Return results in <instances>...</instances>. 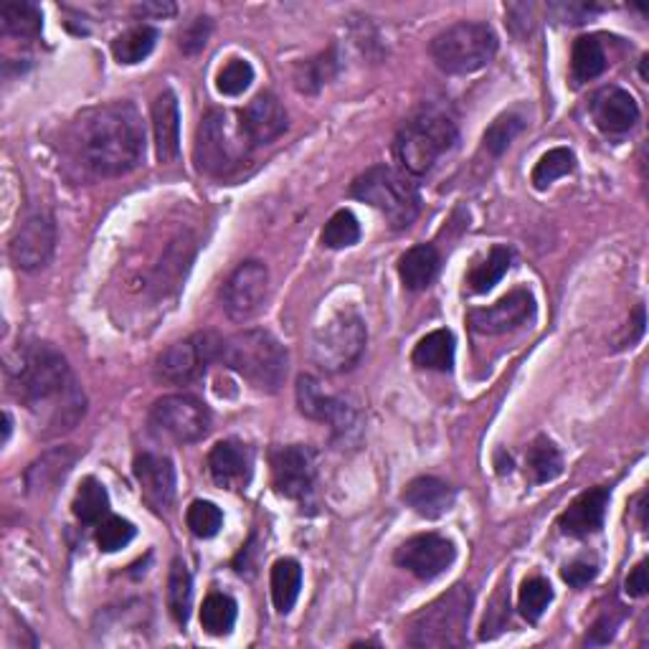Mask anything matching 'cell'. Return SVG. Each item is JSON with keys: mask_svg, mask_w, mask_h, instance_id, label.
<instances>
[{"mask_svg": "<svg viewBox=\"0 0 649 649\" xmlns=\"http://www.w3.org/2000/svg\"><path fill=\"white\" fill-rule=\"evenodd\" d=\"M5 371L11 391L28 406L47 436L69 432L85 417V394L54 345H21Z\"/></svg>", "mask_w": 649, "mask_h": 649, "instance_id": "6da1fadb", "label": "cell"}, {"mask_svg": "<svg viewBox=\"0 0 649 649\" xmlns=\"http://www.w3.org/2000/svg\"><path fill=\"white\" fill-rule=\"evenodd\" d=\"M81 165L100 178H119L145 157V125L130 102H112L81 115L74 130Z\"/></svg>", "mask_w": 649, "mask_h": 649, "instance_id": "7a4b0ae2", "label": "cell"}, {"mask_svg": "<svg viewBox=\"0 0 649 649\" xmlns=\"http://www.w3.org/2000/svg\"><path fill=\"white\" fill-rule=\"evenodd\" d=\"M218 360L267 394H275L284 386L287 368H290L284 345L267 330H244V333L226 338Z\"/></svg>", "mask_w": 649, "mask_h": 649, "instance_id": "3957f363", "label": "cell"}, {"mask_svg": "<svg viewBox=\"0 0 649 649\" xmlns=\"http://www.w3.org/2000/svg\"><path fill=\"white\" fill-rule=\"evenodd\" d=\"M353 199L368 203L386 216L394 229H406L417 221L421 199L417 186L406 173L391 168V165H376L353 180Z\"/></svg>", "mask_w": 649, "mask_h": 649, "instance_id": "277c9868", "label": "cell"}, {"mask_svg": "<svg viewBox=\"0 0 649 649\" xmlns=\"http://www.w3.org/2000/svg\"><path fill=\"white\" fill-rule=\"evenodd\" d=\"M457 125L442 112H421L409 119L396 135L394 153L402 168L411 176H424L434 168L444 153H449L457 142Z\"/></svg>", "mask_w": 649, "mask_h": 649, "instance_id": "5b68a950", "label": "cell"}, {"mask_svg": "<svg viewBox=\"0 0 649 649\" xmlns=\"http://www.w3.org/2000/svg\"><path fill=\"white\" fill-rule=\"evenodd\" d=\"M472 614V591L455 586L411 619L409 645L413 647H459L467 641Z\"/></svg>", "mask_w": 649, "mask_h": 649, "instance_id": "8992f818", "label": "cell"}, {"mask_svg": "<svg viewBox=\"0 0 649 649\" xmlns=\"http://www.w3.org/2000/svg\"><path fill=\"white\" fill-rule=\"evenodd\" d=\"M249 145L244 130L239 123L221 110H211L203 115L199 132H195L193 157L201 173L214 178L231 176L241 163L249 157Z\"/></svg>", "mask_w": 649, "mask_h": 649, "instance_id": "52a82bcc", "label": "cell"}, {"mask_svg": "<svg viewBox=\"0 0 649 649\" xmlns=\"http://www.w3.org/2000/svg\"><path fill=\"white\" fill-rule=\"evenodd\" d=\"M434 64L447 74H474L493 62L497 54V36L487 24L462 21L436 34L429 47Z\"/></svg>", "mask_w": 649, "mask_h": 649, "instance_id": "ba28073f", "label": "cell"}, {"mask_svg": "<svg viewBox=\"0 0 649 649\" xmlns=\"http://www.w3.org/2000/svg\"><path fill=\"white\" fill-rule=\"evenodd\" d=\"M368 330L364 317L353 307L338 309L328 322L315 330L313 360L328 373L351 371L366 351Z\"/></svg>", "mask_w": 649, "mask_h": 649, "instance_id": "9c48e42d", "label": "cell"}, {"mask_svg": "<svg viewBox=\"0 0 649 649\" xmlns=\"http://www.w3.org/2000/svg\"><path fill=\"white\" fill-rule=\"evenodd\" d=\"M150 427L157 436H168L178 444H193L211 432V411L199 398L173 394L153 406Z\"/></svg>", "mask_w": 649, "mask_h": 649, "instance_id": "30bf717a", "label": "cell"}, {"mask_svg": "<svg viewBox=\"0 0 649 649\" xmlns=\"http://www.w3.org/2000/svg\"><path fill=\"white\" fill-rule=\"evenodd\" d=\"M221 343V338L211 333H199L188 338V341L173 343L155 360V379L173 383V386L193 383L195 379H201L211 360H218Z\"/></svg>", "mask_w": 649, "mask_h": 649, "instance_id": "8fae6325", "label": "cell"}, {"mask_svg": "<svg viewBox=\"0 0 649 649\" xmlns=\"http://www.w3.org/2000/svg\"><path fill=\"white\" fill-rule=\"evenodd\" d=\"M297 406L307 419L328 421L333 427L335 440L348 444L360 434L358 411L341 396L324 394L322 383L313 376H300L297 379Z\"/></svg>", "mask_w": 649, "mask_h": 649, "instance_id": "7c38bea8", "label": "cell"}, {"mask_svg": "<svg viewBox=\"0 0 649 649\" xmlns=\"http://www.w3.org/2000/svg\"><path fill=\"white\" fill-rule=\"evenodd\" d=\"M56 246V224L54 216L49 211H28V214L21 218V224L13 231L9 254L11 262L16 264L18 269L24 271H36L43 269L54 256Z\"/></svg>", "mask_w": 649, "mask_h": 649, "instance_id": "4fadbf2b", "label": "cell"}, {"mask_svg": "<svg viewBox=\"0 0 649 649\" xmlns=\"http://www.w3.org/2000/svg\"><path fill=\"white\" fill-rule=\"evenodd\" d=\"M269 292V269L262 262H244L226 279L221 300L233 322H246L259 315Z\"/></svg>", "mask_w": 649, "mask_h": 649, "instance_id": "5bb4252c", "label": "cell"}, {"mask_svg": "<svg viewBox=\"0 0 649 649\" xmlns=\"http://www.w3.org/2000/svg\"><path fill=\"white\" fill-rule=\"evenodd\" d=\"M455 543L436 533L413 535V538L402 543V548L396 550V563L421 581L442 576L455 563Z\"/></svg>", "mask_w": 649, "mask_h": 649, "instance_id": "9a60e30c", "label": "cell"}, {"mask_svg": "<svg viewBox=\"0 0 649 649\" xmlns=\"http://www.w3.org/2000/svg\"><path fill=\"white\" fill-rule=\"evenodd\" d=\"M271 482L277 493L302 500L315 482V455L305 444H290V447H277L269 457Z\"/></svg>", "mask_w": 649, "mask_h": 649, "instance_id": "2e32d148", "label": "cell"}, {"mask_svg": "<svg viewBox=\"0 0 649 649\" xmlns=\"http://www.w3.org/2000/svg\"><path fill=\"white\" fill-rule=\"evenodd\" d=\"M535 313V300L527 290L505 294L489 307H478L470 313V328L480 335H502L531 320Z\"/></svg>", "mask_w": 649, "mask_h": 649, "instance_id": "e0dca14e", "label": "cell"}, {"mask_svg": "<svg viewBox=\"0 0 649 649\" xmlns=\"http://www.w3.org/2000/svg\"><path fill=\"white\" fill-rule=\"evenodd\" d=\"M239 125L246 135L249 145L259 148L282 138L290 123H287V112L282 102H279L275 94L264 92L256 94L254 100L246 104L244 112L239 115Z\"/></svg>", "mask_w": 649, "mask_h": 649, "instance_id": "ac0fdd59", "label": "cell"}, {"mask_svg": "<svg viewBox=\"0 0 649 649\" xmlns=\"http://www.w3.org/2000/svg\"><path fill=\"white\" fill-rule=\"evenodd\" d=\"M135 480L142 489V497L155 510H168L176 500V467L163 455H140L135 459Z\"/></svg>", "mask_w": 649, "mask_h": 649, "instance_id": "d6986e66", "label": "cell"}, {"mask_svg": "<svg viewBox=\"0 0 649 649\" xmlns=\"http://www.w3.org/2000/svg\"><path fill=\"white\" fill-rule=\"evenodd\" d=\"M252 467H254L252 449L237 440L218 442L208 455L211 478H214L216 485L229 489H244L249 485V480H252Z\"/></svg>", "mask_w": 649, "mask_h": 649, "instance_id": "ffe728a7", "label": "cell"}, {"mask_svg": "<svg viewBox=\"0 0 649 649\" xmlns=\"http://www.w3.org/2000/svg\"><path fill=\"white\" fill-rule=\"evenodd\" d=\"M596 127L607 135H624L639 123V107L626 89L603 87L591 102Z\"/></svg>", "mask_w": 649, "mask_h": 649, "instance_id": "44dd1931", "label": "cell"}, {"mask_svg": "<svg viewBox=\"0 0 649 649\" xmlns=\"http://www.w3.org/2000/svg\"><path fill=\"white\" fill-rule=\"evenodd\" d=\"M609 505V489L594 487L586 489L584 495H578L576 500L569 505V510L563 512L558 525L571 538H588L603 525V516H607Z\"/></svg>", "mask_w": 649, "mask_h": 649, "instance_id": "7402d4cb", "label": "cell"}, {"mask_svg": "<svg viewBox=\"0 0 649 649\" xmlns=\"http://www.w3.org/2000/svg\"><path fill=\"white\" fill-rule=\"evenodd\" d=\"M153 132L155 153L161 163L176 161L180 153V112L178 100L170 89H165L153 102Z\"/></svg>", "mask_w": 649, "mask_h": 649, "instance_id": "603a6c76", "label": "cell"}, {"mask_svg": "<svg viewBox=\"0 0 649 649\" xmlns=\"http://www.w3.org/2000/svg\"><path fill=\"white\" fill-rule=\"evenodd\" d=\"M404 502L417 512V516L427 520H436L447 516L455 505V489H451L447 482L436 478H417L411 480L404 489Z\"/></svg>", "mask_w": 649, "mask_h": 649, "instance_id": "cb8c5ba5", "label": "cell"}, {"mask_svg": "<svg viewBox=\"0 0 649 649\" xmlns=\"http://www.w3.org/2000/svg\"><path fill=\"white\" fill-rule=\"evenodd\" d=\"M77 451L69 447L51 449L41 459L28 467L26 472V489L31 495H43L49 489H54L59 482H62L66 474L72 472V467L77 465Z\"/></svg>", "mask_w": 649, "mask_h": 649, "instance_id": "d4e9b609", "label": "cell"}, {"mask_svg": "<svg viewBox=\"0 0 649 649\" xmlns=\"http://www.w3.org/2000/svg\"><path fill=\"white\" fill-rule=\"evenodd\" d=\"M436 271H440V252L432 244L411 246L402 259H398V277L406 290L421 292L434 282Z\"/></svg>", "mask_w": 649, "mask_h": 649, "instance_id": "484cf974", "label": "cell"}, {"mask_svg": "<svg viewBox=\"0 0 649 649\" xmlns=\"http://www.w3.org/2000/svg\"><path fill=\"white\" fill-rule=\"evenodd\" d=\"M271 601H275V609L279 614H290L294 603L300 599L302 588V565L294 561V558H279V561L271 565Z\"/></svg>", "mask_w": 649, "mask_h": 649, "instance_id": "4316f807", "label": "cell"}, {"mask_svg": "<svg viewBox=\"0 0 649 649\" xmlns=\"http://www.w3.org/2000/svg\"><path fill=\"white\" fill-rule=\"evenodd\" d=\"M411 358L413 364L427 368V371H451V366H455V335L449 330H434V333L421 338Z\"/></svg>", "mask_w": 649, "mask_h": 649, "instance_id": "83f0119b", "label": "cell"}, {"mask_svg": "<svg viewBox=\"0 0 649 649\" xmlns=\"http://www.w3.org/2000/svg\"><path fill=\"white\" fill-rule=\"evenodd\" d=\"M607 72V51L599 36H581L571 51V74L576 85H586Z\"/></svg>", "mask_w": 649, "mask_h": 649, "instance_id": "f1b7e54d", "label": "cell"}, {"mask_svg": "<svg viewBox=\"0 0 649 649\" xmlns=\"http://www.w3.org/2000/svg\"><path fill=\"white\" fill-rule=\"evenodd\" d=\"M0 24L5 34L16 36V39H36L43 28V16L39 5L16 0V3H5L0 9Z\"/></svg>", "mask_w": 649, "mask_h": 649, "instance_id": "f546056e", "label": "cell"}, {"mask_svg": "<svg viewBox=\"0 0 649 649\" xmlns=\"http://www.w3.org/2000/svg\"><path fill=\"white\" fill-rule=\"evenodd\" d=\"M525 470H527V474H531V482H535V485H543V482L556 480L558 474L563 472L561 451L556 449V444L550 442L548 436H538V440L527 447Z\"/></svg>", "mask_w": 649, "mask_h": 649, "instance_id": "4dcf8cb0", "label": "cell"}, {"mask_svg": "<svg viewBox=\"0 0 649 649\" xmlns=\"http://www.w3.org/2000/svg\"><path fill=\"white\" fill-rule=\"evenodd\" d=\"M168 609L170 616L176 619L178 624H186L191 619V609H193V578L188 565L176 558L170 565V576H168Z\"/></svg>", "mask_w": 649, "mask_h": 649, "instance_id": "1f68e13d", "label": "cell"}, {"mask_svg": "<svg viewBox=\"0 0 649 649\" xmlns=\"http://www.w3.org/2000/svg\"><path fill=\"white\" fill-rule=\"evenodd\" d=\"M157 43V31L153 26H135L130 31L117 36L112 41V56L117 59L119 64H140L142 59H148L153 54Z\"/></svg>", "mask_w": 649, "mask_h": 649, "instance_id": "d6a6232c", "label": "cell"}, {"mask_svg": "<svg viewBox=\"0 0 649 649\" xmlns=\"http://www.w3.org/2000/svg\"><path fill=\"white\" fill-rule=\"evenodd\" d=\"M72 510L81 523H102V518L110 512L107 487H104L100 480L87 478L79 485L77 495H74Z\"/></svg>", "mask_w": 649, "mask_h": 649, "instance_id": "836d02e7", "label": "cell"}, {"mask_svg": "<svg viewBox=\"0 0 649 649\" xmlns=\"http://www.w3.org/2000/svg\"><path fill=\"white\" fill-rule=\"evenodd\" d=\"M512 262V252L508 246H495L493 252L487 254L485 262H480L470 275H467V287L474 294H485L493 290V287L500 282V279L508 275Z\"/></svg>", "mask_w": 649, "mask_h": 649, "instance_id": "e575fe53", "label": "cell"}, {"mask_svg": "<svg viewBox=\"0 0 649 649\" xmlns=\"http://www.w3.org/2000/svg\"><path fill=\"white\" fill-rule=\"evenodd\" d=\"M237 624V601L229 594H208L201 609V626L211 637H224Z\"/></svg>", "mask_w": 649, "mask_h": 649, "instance_id": "d590c367", "label": "cell"}, {"mask_svg": "<svg viewBox=\"0 0 649 649\" xmlns=\"http://www.w3.org/2000/svg\"><path fill=\"white\" fill-rule=\"evenodd\" d=\"M573 170H576V155L569 148H553L535 165L531 180L538 191H546L550 183H556L558 178L569 176Z\"/></svg>", "mask_w": 649, "mask_h": 649, "instance_id": "8d00e7d4", "label": "cell"}, {"mask_svg": "<svg viewBox=\"0 0 649 649\" xmlns=\"http://www.w3.org/2000/svg\"><path fill=\"white\" fill-rule=\"evenodd\" d=\"M550 601H553V588H550L546 578L533 576L523 581V586H520V594H518V609L520 614H523V619L535 624L543 614H546Z\"/></svg>", "mask_w": 649, "mask_h": 649, "instance_id": "74e56055", "label": "cell"}, {"mask_svg": "<svg viewBox=\"0 0 649 649\" xmlns=\"http://www.w3.org/2000/svg\"><path fill=\"white\" fill-rule=\"evenodd\" d=\"M358 239H360L358 218L345 208L330 216V221L324 224L322 229V246L328 249H348L353 244H358Z\"/></svg>", "mask_w": 649, "mask_h": 649, "instance_id": "f35d334b", "label": "cell"}, {"mask_svg": "<svg viewBox=\"0 0 649 649\" xmlns=\"http://www.w3.org/2000/svg\"><path fill=\"white\" fill-rule=\"evenodd\" d=\"M335 69H338L335 54L333 51H328V54H320L317 59H309V62L302 64L297 74H294V81H297L300 92L313 94L335 77Z\"/></svg>", "mask_w": 649, "mask_h": 649, "instance_id": "ab89813d", "label": "cell"}, {"mask_svg": "<svg viewBox=\"0 0 649 649\" xmlns=\"http://www.w3.org/2000/svg\"><path fill=\"white\" fill-rule=\"evenodd\" d=\"M186 523L191 527L195 538L206 540V538H214V535H218V531L224 527V512L214 502L195 500L186 512Z\"/></svg>", "mask_w": 649, "mask_h": 649, "instance_id": "60d3db41", "label": "cell"}, {"mask_svg": "<svg viewBox=\"0 0 649 649\" xmlns=\"http://www.w3.org/2000/svg\"><path fill=\"white\" fill-rule=\"evenodd\" d=\"M254 81V66L246 59H231L229 64L221 66L216 77V89L224 97H239L244 94Z\"/></svg>", "mask_w": 649, "mask_h": 649, "instance_id": "b9f144b4", "label": "cell"}, {"mask_svg": "<svg viewBox=\"0 0 649 649\" xmlns=\"http://www.w3.org/2000/svg\"><path fill=\"white\" fill-rule=\"evenodd\" d=\"M523 127H525V119L520 115H512V112H508V115H500L493 125L487 127L485 150L493 155H502L505 150L510 148V142L516 140L520 132H523Z\"/></svg>", "mask_w": 649, "mask_h": 649, "instance_id": "7bdbcfd3", "label": "cell"}, {"mask_svg": "<svg viewBox=\"0 0 649 649\" xmlns=\"http://www.w3.org/2000/svg\"><path fill=\"white\" fill-rule=\"evenodd\" d=\"M135 538V525L125 518H104L100 527H97V546H100L104 553H115V550H123L130 546Z\"/></svg>", "mask_w": 649, "mask_h": 649, "instance_id": "ee69618b", "label": "cell"}, {"mask_svg": "<svg viewBox=\"0 0 649 649\" xmlns=\"http://www.w3.org/2000/svg\"><path fill=\"white\" fill-rule=\"evenodd\" d=\"M208 36H211V21L199 16L193 21H188V24L183 26V31H180V36H178V47L183 49V54L193 56V54H199V51L206 49Z\"/></svg>", "mask_w": 649, "mask_h": 649, "instance_id": "f6af8a7d", "label": "cell"}, {"mask_svg": "<svg viewBox=\"0 0 649 649\" xmlns=\"http://www.w3.org/2000/svg\"><path fill=\"white\" fill-rule=\"evenodd\" d=\"M508 619H510V599H508V594H505V591H497V596L493 599V609L487 611L485 622H482L480 637L482 639H493L495 634H500L505 629Z\"/></svg>", "mask_w": 649, "mask_h": 649, "instance_id": "bcb514c9", "label": "cell"}, {"mask_svg": "<svg viewBox=\"0 0 649 649\" xmlns=\"http://www.w3.org/2000/svg\"><path fill=\"white\" fill-rule=\"evenodd\" d=\"M561 576L569 586L584 588L586 584H591V581L596 578V565L588 563V561H573L569 565H563Z\"/></svg>", "mask_w": 649, "mask_h": 649, "instance_id": "7dc6e473", "label": "cell"}, {"mask_svg": "<svg viewBox=\"0 0 649 649\" xmlns=\"http://www.w3.org/2000/svg\"><path fill=\"white\" fill-rule=\"evenodd\" d=\"M616 624H619V619L601 616L599 622L594 624L591 634L586 637V645H609L611 637H614V632H616Z\"/></svg>", "mask_w": 649, "mask_h": 649, "instance_id": "c3c4849f", "label": "cell"}, {"mask_svg": "<svg viewBox=\"0 0 649 649\" xmlns=\"http://www.w3.org/2000/svg\"><path fill=\"white\" fill-rule=\"evenodd\" d=\"M624 586H626V594L634 596V599H639V596L647 594L649 581H647V563L645 561L634 565L629 576H626V584Z\"/></svg>", "mask_w": 649, "mask_h": 649, "instance_id": "681fc988", "label": "cell"}, {"mask_svg": "<svg viewBox=\"0 0 649 649\" xmlns=\"http://www.w3.org/2000/svg\"><path fill=\"white\" fill-rule=\"evenodd\" d=\"M558 11L563 13V21L565 24H586L588 16H591L594 9H588L586 3H569V5H558Z\"/></svg>", "mask_w": 649, "mask_h": 649, "instance_id": "f907efd6", "label": "cell"}, {"mask_svg": "<svg viewBox=\"0 0 649 649\" xmlns=\"http://www.w3.org/2000/svg\"><path fill=\"white\" fill-rule=\"evenodd\" d=\"M135 13H140L142 18H150V16L165 18V16H173V13H176V5L173 3H142L135 9Z\"/></svg>", "mask_w": 649, "mask_h": 649, "instance_id": "816d5d0a", "label": "cell"}, {"mask_svg": "<svg viewBox=\"0 0 649 649\" xmlns=\"http://www.w3.org/2000/svg\"><path fill=\"white\" fill-rule=\"evenodd\" d=\"M3 421H5V427H3V442H9V436H11V417H9V413H5Z\"/></svg>", "mask_w": 649, "mask_h": 649, "instance_id": "f5cc1de1", "label": "cell"}]
</instances>
